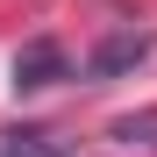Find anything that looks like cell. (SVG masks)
Returning a JSON list of instances; mask_svg holds the SVG:
<instances>
[{"mask_svg": "<svg viewBox=\"0 0 157 157\" xmlns=\"http://www.w3.org/2000/svg\"><path fill=\"white\" fill-rule=\"evenodd\" d=\"M143 57H150V36H143V29H114V36H100V43H93V57H86V78H93V86H107V78L136 71Z\"/></svg>", "mask_w": 157, "mask_h": 157, "instance_id": "obj_1", "label": "cell"}, {"mask_svg": "<svg viewBox=\"0 0 157 157\" xmlns=\"http://www.w3.org/2000/svg\"><path fill=\"white\" fill-rule=\"evenodd\" d=\"M57 78H71L64 43L36 36V43H21V50H14V86H21V93H43V86H57Z\"/></svg>", "mask_w": 157, "mask_h": 157, "instance_id": "obj_2", "label": "cell"}, {"mask_svg": "<svg viewBox=\"0 0 157 157\" xmlns=\"http://www.w3.org/2000/svg\"><path fill=\"white\" fill-rule=\"evenodd\" d=\"M0 157H71V143L43 121H14V128H0Z\"/></svg>", "mask_w": 157, "mask_h": 157, "instance_id": "obj_3", "label": "cell"}, {"mask_svg": "<svg viewBox=\"0 0 157 157\" xmlns=\"http://www.w3.org/2000/svg\"><path fill=\"white\" fill-rule=\"evenodd\" d=\"M114 143H150V150H157V107H150V114H121V121H114Z\"/></svg>", "mask_w": 157, "mask_h": 157, "instance_id": "obj_4", "label": "cell"}]
</instances>
